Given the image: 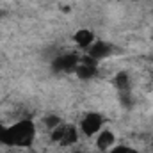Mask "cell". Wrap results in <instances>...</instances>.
<instances>
[{
	"label": "cell",
	"mask_w": 153,
	"mask_h": 153,
	"mask_svg": "<svg viewBox=\"0 0 153 153\" xmlns=\"http://www.w3.org/2000/svg\"><path fill=\"white\" fill-rule=\"evenodd\" d=\"M73 41L76 43V46L78 48H82V50H87L96 39H94V34L91 32V30H87V29H82V30H78L75 32V36H73Z\"/></svg>",
	"instance_id": "1"
}]
</instances>
